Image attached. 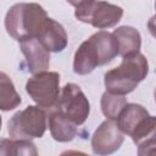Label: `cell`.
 <instances>
[{
    "mask_svg": "<svg viewBox=\"0 0 156 156\" xmlns=\"http://www.w3.org/2000/svg\"><path fill=\"white\" fill-rule=\"evenodd\" d=\"M74 16L83 23H89L101 30L115 27L123 16V9L105 1H71Z\"/></svg>",
    "mask_w": 156,
    "mask_h": 156,
    "instance_id": "8992f818",
    "label": "cell"
},
{
    "mask_svg": "<svg viewBox=\"0 0 156 156\" xmlns=\"http://www.w3.org/2000/svg\"><path fill=\"white\" fill-rule=\"evenodd\" d=\"M124 141V134L119 130L115 121H104L91 135V150L98 156H110L115 154Z\"/></svg>",
    "mask_w": 156,
    "mask_h": 156,
    "instance_id": "9c48e42d",
    "label": "cell"
},
{
    "mask_svg": "<svg viewBox=\"0 0 156 156\" xmlns=\"http://www.w3.org/2000/svg\"><path fill=\"white\" fill-rule=\"evenodd\" d=\"M12 139L0 138V156H10Z\"/></svg>",
    "mask_w": 156,
    "mask_h": 156,
    "instance_id": "ac0fdd59",
    "label": "cell"
},
{
    "mask_svg": "<svg viewBox=\"0 0 156 156\" xmlns=\"http://www.w3.org/2000/svg\"><path fill=\"white\" fill-rule=\"evenodd\" d=\"M48 127V113L38 106H27L17 111L7 123V132L11 139L30 140L41 138Z\"/></svg>",
    "mask_w": 156,
    "mask_h": 156,
    "instance_id": "5b68a950",
    "label": "cell"
},
{
    "mask_svg": "<svg viewBox=\"0 0 156 156\" xmlns=\"http://www.w3.org/2000/svg\"><path fill=\"white\" fill-rule=\"evenodd\" d=\"M10 156H38L37 146L30 140L12 139Z\"/></svg>",
    "mask_w": 156,
    "mask_h": 156,
    "instance_id": "2e32d148",
    "label": "cell"
},
{
    "mask_svg": "<svg viewBox=\"0 0 156 156\" xmlns=\"http://www.w3.org/2000/svg\"><path fill=\"white\" fill-rule=\"evenodd\" d=\"M46 11L35 2H18L12 5L5 16V29L18 43L37 39L49 21Z\"/></svg>",
    "mask_w": 156,
    "mask_h": 156,
    "instance_id": "7a4b0ae2",
    "label": "cell"
},
{
    "mask_svg": "<svg viewBox=\"0 0 156 156\" xmlns=\"http://www.w3.org/2000/svg\"><path fill=\"white\" fill-rule=\"evenodd\" d=\"M37 40L49 52H61L68 44V37L63 26L52 18H49Z\"/></svg>",
    "mask_w": 156,
    "mask_h": 156,
    "instance_id": "7c38bea8",
    "label": "cell"
},
{
    "mask_svg": "<svg viewBox=\"0 0 156 156\" xmlns=\"http://www.w3.org/2000/svg\"><path fill=\"white\" fill-rule=\"evenodd\" d=\"M113 37L116 38L118 45V55L124 57L130 54L140 52L141 35L138 29L130 26H122L113 30Z\"/></svg>",
    "mask_w": 156,
    "mask_h": 156,
    "instance_id": "4fadbf2b",
    "label": "cell"
},
{
    "mask_svg": "<svg viewBox=\"0 0 156 156\" xmlns=\"http://www.w3.org/2000/svg\"><path fill=\"white\" fill-rule=\"evenodd\" d=\"M20 49L26 57L27 68L32 74L44 72L50 66V52L34 38L20 41Z\"/></svg>",
    "mask_w": 156,
    "mask_h": 156,
    "instance_id": "30bf717a",
    "label": "cell"
},
{
    "mask_svg": "<svg viewBox=\"0 0 156 156\" xmlns=\"http://www.w3.org/2000/svg\"><path fill=\"white\" fill-rule=\"evenodd\" d=\"M117 55L118 45L113 34L107 30H99L76 50L73 72L79 76L89 74L96 67L110 63Z\"/></svg>",
    "mask_w": 156,
    "mask_h": 156,
    "instance_id": "6da1fadb",
    "label": "cell"
},
{
    "mask_svg": "<svg viewBox=\"0 0 156 156\" xmlns=\"http://www.w3.org/2000/svg\"><path fill=\"white\" fill-rule=\"evenodd\" d=\"M149 73V62L140 54H130L122 57L119 66L107 71L104 76V84L107 93L127 95L132 93Z\"/></svg>",
    "mask_w": 156,
    "mask_h": 156,
    "instance_id": "3957f363",
    "label": "cell"
},
{
    "mask_svg": "<svg viewBox=\"0 0 156 156\" xmlns=\"http://www.w3.org/2000/svg\"><path fill=\"white\" fill-rule=\"evenodd\" d=\"M26 91L38 107L50 111L58 104L60 74L50 71L33 74L26 83Z\"/></svg>",
    "mask_w": 156,
    "mask_h": 156,
    "instance_id": "52a82bcc",
    "label": "cell"
},
{
    "mask_svg": "<svg viewBox=\"0 0 156 156\" xmlns=\"http://www.w3.org/2000/svg\"><path fill=\"white\" fill-rule=\"evenodd\" d=\"M116 124L123 134H127L139 145L156 135V119L139 104H127L116 119Z\"/></svg>",
    "mask_w": 156,
    "mask_h": 156,
    "instance_id": "277c9868",
    "label": "cell"
},
{
    "mask_svg": "<svg viewBox=\"0 0 156 156\" xmlns=\"http://www.w3.org/2000/svg\"><path fill=\"white\" fill-rule=\"evenodd\" d=\"M1 123H2V119H1V117H0V129H1Z\"/></svg>",
    "mask_w": 156,
    "mask_h": 156,
    "instance_id": "ffe728a7",
    "label": "cell"
},
{
    "mask_svg": "<svg viewBox=\"0 0 156 156\" xmlns=\"http://www.w3.org/2000/svg\"><path fill=\"white\" fill-rule=\"evenodd\" d=\"M55 108L71 119L77 127L82 126L90 113V104L88 98L82 91L79 85L74 83H67L62 88L58 104Z\"/></svg>",
    "mask_w": 156,
    "mask_h": 156,
    "instance_id": "ba28073f",
    "label": "cell"
},
{
    "mask_svg": "<svg viewBox=\"0 0 156 156\" xmlns=\"http://www.w3.org/2000/svg\"><path fill=\"white\" fill-rule=\"evenodd\" d=\"M22 99L17 93L11 78L0 71V110L11 111L20 106Z\"/></svg>",
    "mask_w": 156,
    "mask_h": 156,
    "instance_id": "5bb4252c",
    "label": "cell"
},
{
    "mask_svg": "<svg viewBox=\"0 0 156 156\" xmlns=\"http://www.w3.org/2000/svg\"><path fill=\"white\" fill-rule=\"evenodd\" d=\"M127 104H128L127 99L123 95H116L107 91H105L101 95V100H100V106L104 116L107 117V119L115 122Z\"/></svg>",
    "mask_w": 156,
    "mask_h": 156,
    "instance_id": "9a60e30c",
    "label": "cell"
},
{
    "mask_svg": "<svg viewBox=\"0 0 156 156\" xmlns=\"http://www.w3.org/2000/svg\"><path fill=\"white\" fill-rule=\"evenodd\" d=\"M155 154H156L155 136L150 138L138 145V156H155Z\"/></svg>",
    "mask_w": 156,
    "mask_h": 156,
    "instance_id": "e0dca14e",
    "label": "cell"
},
{
    "mask_svg": "<svg viewBox=\"0 0 156 156\" xmlns=\"http://www.w3.org/2000/svg\"><path fill=\"white\" fill-rule=\"evenodd\" d=\"M60 156H90V155L82 151H77V150H65L60 154Z\"/></svg>",
    "mask_w": 156,
    "mask_h": 156,
    "instance_id": "d6986e66",
    "label": "cell"
},
{
    "mask_svg": "<svg viewBox=\"0 0 156 156\" xmlns=\"http://www.w3.org/2000/svg\"><path fill=\"white\" fill-rule=\"evenodd\" d=\"M48 113V126L51 136L58 143H67L76 138L78 129L77 126L62 115L57 108L46 111Z\"/></svg>",
    "mask_w": 156,
    "mask_h": 156,
    "instance_id": "8fae6325",
    "label": "cell"
}]
</instances>
